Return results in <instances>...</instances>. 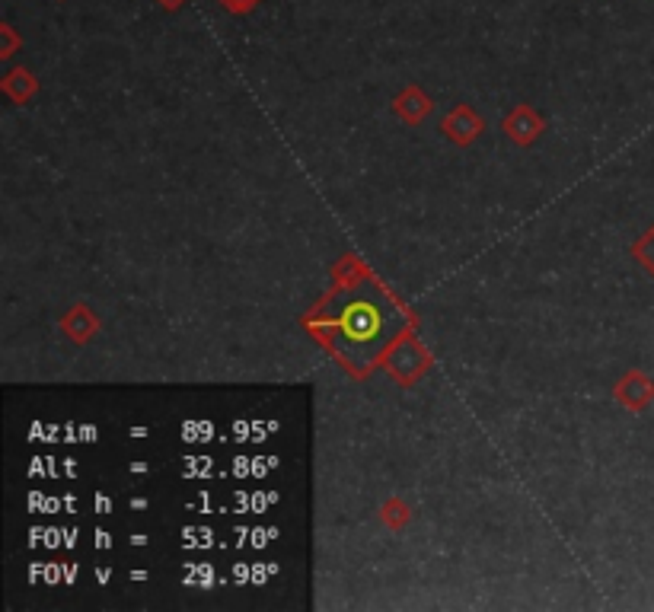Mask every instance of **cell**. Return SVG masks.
Returning a JSON list of instances; mask_svg holds the SVG:
<instances>
[{"label": "cell", "mask_w": 654, "mask_h": 612, "mask_svg": "<svg viewBox=\"0 0 654 612\" xmlns=\"http://www.w3.org/2000/svg\"><path fill=\"white\" fill-rule=\"evenodd\" d=\"M160 4H163L166 10H176V7H182V4H186V0H160Z\"/></svg>", "instance_id": "277c9868"}, {"label": "cell", "mask_w": 654, "mask_h": 612, "mask_svg": "<svg viewBox=\"0 0 654 612\" xmlns=\"http://www.w3.org/2000/svg\"><path fill=\"white\" fill-rule=\"evenodd\" d=\"M616 396L623 399L629 408H645L654 399V383L648 377H642V373H629V377L619 383Z\"/></svg>", "instance_id": "6da1fadb"}, {"label": "cell", "mask_w": 654, "mask_h": 612, "mask_svg": "<svg viewBox=\"0 0 654 612\" xmlns=\"http://www.w3.org/2000/svg\"><path fill=\"white\" fill-rule=\"evenodd\" d=\"M635 255H639V262L654 275V230H648V233L642 236V243L635 246Z\"/></svg>", "instance_id": "7a4b0ae2"}, {"label": "cell", "mask_w": 654, "mask_h": 612, "mask_svg": "<svg viewBox=\"0 0 654 612\" xmlns=\"http://www.w3.org/2000/svg\"><path fill=\"white\" fill-rule=\"evenodd\" d=\"M221 4H224L230 13H249V10H256L259 0H221Z\"/></svg>", "instance_id": "3957f363"}]
</instances>
